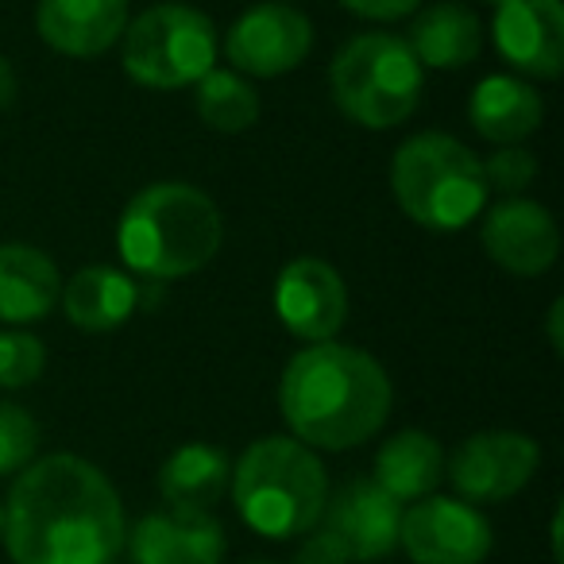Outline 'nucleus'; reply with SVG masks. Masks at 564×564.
<instances>
[{
	"label": "nucleus",
	"instance_id": "nucleus-11",
	"mask_svg": "<svg viewBox=\"0 0 564 564\" xmlns=\"http://www.w3.org/2000/svg\"><path fill=\"white\" fill-rule=\"evenodd\" d=\"M274 314L286 333L306 345H325L348 322V286L325 259L302 256L286 263L274 282Z\"/></svg>",
	"mask_w": 564,
	"mask_h": 564
},
{
	"label": "nucleus",
	"instance_id": "nucleus-19",
	"mask_svg": "<svg viewBox=\"0 0 564 564\" xmlns=\"http://www.w3.org/2000/svg\"><path fill=\"white\" fill-rule=\"evenodd\" d=\"M471 128L484 135L495 148L507 143H522L525 135H533L545 117V101L541 94L522 78H507V74H491L471 89L468 101Z\"/></svg>",
	"mask_w": 564,
	"mask_h": 564
},
{
	"label": "nucleus",
	"instance_id": "nucleus-32",
	"mask_svg": "<svg viewBox=\"0 0 564 564\" xmlns=\"http://www.w3.org/2000/svg\"><path fill=\"white\" fill-rule=\"evenodd\" d=\"M484 4H491V9H499V4H502V0H484Z\"/></svg>",
	"mask_w": 564,
	"mask_h": 564
},
{
	"label": "nucleus",
	"instance_id": "nucleus-21",
	"mask_svg": "<svg viewBox=\"0 0 564 564\" xmlns=\"http://www.w3.org/2000/svg\"><path fill=\"white\" fill-rule=\"evenodd\" d=\"M228 479H232V460H228L225 448L189 441L163 460L159 491L178 510H209L228 491Z\"/></svg>",
	"mask_w": 564,
	"mask_h": 564
},
{
	"label": "nucleus",
	"instance_id": "nucleus-24",
	"mask_svg": "<svg viewBox=\"0 0 564 564\" xmlns=\"http://www.w3.org/2000/svg\"><path fill=\"white\" fill-rule=\"evenodd\" d=\"M40 453V422L17 402H0V479L17 476Z\"/></svg>",
	"mask_w": 564,
	"mask_h": 564
},
{
	"label": "nucleus",
	"instance_id": "nucleus-34",
	"mask_svg": "<svg viewBox=\"0 0 564 564\" xmlns=\"http://www.w3.org/2000/svg\"><path fill=\"white\" fill-rule=\"evenodd\" d=\"M282 4H286V0H282Z\"/></svg>",
	"mask_w": 564,
	"mask_h": 564
},
{
	"label": "nucleus",
	"instance_id": "nucleus-31",
	"mask_svg": "<svg viewBox=\"0 0 564 564\" xmlns=\"http://www.w3.org/2000/svg\"><path fill=\"white\" fill-rule=\"evenodd\" d=\"M0 533H4V507H0Z\"/></svg>",
	"mask_w": 564,
	"mask_h": 564
},
{
	"label": "nucleus",
	"instance_id": "nucleus-28",
	"mask_svg": "<svg viewBox=\"0 0 564 564\" xmlns=\"http://www.w3.org/2000/svg\"><path fill=\"white\" fill-rule=\"evenodd\" d=\"M294 564H348V556H345V549L329 538V533L317 530V533H310V538L302 541Z\"/></svg>",
	"mask_w": 564,
	"mask_h": 564
},
{
	"label": "nucleus",
	"instance_id": "nucleus-16",
	"mask_svg": "<svg viewBox=\"0 0 564 564\" xmlns=\"http://www.w3.org/2000/svg\"><path fill=\"white\" fill-rule=\"evenodd\" d=\"M128 0H40L35 32L66 58H97L124 35Z\"/></svg>",
	"mask_w": 564,
	"mask_h": 564
},
{
	"label": "nucleus",
	"instance_id": "nucleus-15",
	"mask_svg": "<svg viewBox=\"0 0 564 564\" xmlns=\"http://www.w3.org/2000/svg\"><path fill=\"white\" fill-rule=\"evenodd\" d=\"M132 564H220L225 525L209 510H151L124 538Z\"/></svg>",
	"mask_w": 564,
	"mask_h": 564
},
{
	"label": "nucleus",
	"instance_id": "nucleus-14",
	"mask_svg": "<svg viewBox=\"0 0 564 564\" xmlns=\"http://www.w3.org/2000/svg\"><path fill=\"white\" fill-rule=\"evenodd\" d=\"M491 35L514 70L553 82L564 70V4L561 0H502Z\"/></svg>",
	"mask_w": 564,
	"mask_h": 564
},
{
	"label": "nucleus",
	"instance_id": "nucleus-30",
	"mask_svg": "<svg viewBox=\"0 0 564 564\" xmlns=\"http://www.w3.org/2000/svg\"><path fill=\"white\" fill-rule=\"evenodd\" d=\"M561 314H564V302L556 299L553 306H549V345H553V352H561Z\"/></svg>",
	"mask_w": 564,
	"mask_h": 564
},
{
	"label": "nucleus",
	"instance_id": "nucleus-27",
	"mask_svg": "<svg viewBox=\"0 0 564 564\" xmlns=\"http://www.w3.org/2000/svg\"><path fill=\"white\" fill-rule=\"evenodd\" d=\"M422 0H340V9L356 12L364 20H402L417 9Z\"/></svg>",
	"mask_w": 564,
	"mask_h": 564
},
{
	"label": "nucleus",
	"instance_id": "nucleus-1",
	"mask_svg": "<svg viewBox=\"0 0 564 564\" xmlns=\"http://www.w3.org/2000/svg\"><path fill=\"white\" fill-rule=\"evenodd\" d=\"M124 538L117 487L82 456H43L12 484L0 533L12 564H117Z\"/></svg>",
	"mask_w": 564,
	"mask_h": 564
},
{
	"label": "nucleus",
	"instance_id": "nucleus-23",
	"mask_svg": "<svg viewBox=\"0 0 564 564\" xmlns=\"http://www.w3.org/2000/svg\"><path fill=\"white\" fill-rule=\"evenodd\" d=\"M197 117H202L205 128L213 132H248L259 120V94L251 89L248 78L232 70H209L202 82H197Z\"/></svg>",
	"mask_w": 564,
	"mask_h": 564
},
{
	"label": "nucleus",
	"instance_id": "nucleus-3",
	"mask_svg": "<svg viewBox=\"0 0 564 564\" xmlns=\"http://www.w3.org/2000/svg\"><path fill=\"white\" fill-rule=\"evenodd\" d=\"M225 240V220L205 189L186 182H155L124 205L117 248L128 271L148 282H178L197 274Z\"/></svg>",
	"mask_w": 564,
	"mask_h": 564
},
{
	"label": "nucleus",
	"instance_id": "nucleus-29",
	"mask_svg": "<svg viewBox=\"0 0 564 564\" xmlns=\"http://www.w3.org/2000/svg\"><path fill=\"white\" fill-rule=\"evenodd\" d=\"M17 70L9 66V58L0 55V109H9L12 101H17Z\"/></svg>",
	"mask_w": 564,
	"mask_h": 564
},
{
	"label": "nucleus",
	"instance_id": "nucleus-18",
	"mask_svg": "<svg viewBox=\"0 0 564 564\" xmlns=\"http://www.w3.org/2000/svg\"><path fill=\"white\" fill-rule=\"evenodd\" d=\"M63 314L82 333H112L140 306V282L117 267H82L58 294Z\"/></svg>",
	"mask_w": 564,
	"mask_h": 564
},
{
	"label": "nucleus",
	"instance_id": "nucleus-4",
	"mask_svg": "<svg viewBox=\"0 0 564 564\" xmlns=\"http://www.w3.org/2000/svg\"><path fill=\"white\" fill-rule=\"evenodd\" d=\"M228 491L243 525L259 538L286 541L322 522L329 499V476L314 448L294 437H263L243 448Z\"/></svg>",
	"mask_w": 564,
	"mask_h": 564
},
{
	"label": "nucleus",
	"instance_id": "nucleus-26",
	"mask_svg": "<svg viewBox=\"0 0 564 564\" xmlns=\"http://www.w3.org/2000/svg\"><path fill=\"white\" fill-rule=\"evenodd\" d=\"M487 189H499L507 197H518L533 178H538V159L522 148V143H507L484 163Z\"/></svg>",
	"mask_w": 564,
	"mask_h": 564
},
{
	"label": "nucleus",
	"instance_id": "nucleus-13",
	"mask_svg": "<svg viewBox=\"0 0 564 564\" xmlns=\"http://www.w3.org/2000/svg\"><path fill=\"white\" fill-rule=\"evenodd\" d=\"M484 251L518 279H538L561 256V232H556L553 213L541 202L507 197L484 217L479 228Z\"/></svg>",
	"mask_w": 564,
	"mask_h": 564
},
{
	"label": "nucleus",
	"instance_id": "nucleus-6",
	"mask_svg": "<svg viewBox=\"0 0 564 564\" xmlns=\"http://www.w3.org/2000/svg\"><path fill=\"white\" fill-rule=\"evenodd\" d=\"M422 78L425 70L417 66L406 40L387 32L348 40L329 66L337 109L371 132H387L414 117L422 101Z\"/></svg>",
	"mask_w": 564,
	"mask_h": 564
},
{
	"label": "nucleus",
	"instance_id": "nucleus-7",
	"mask_svg": "<svg viewBox=\"0 0 564 564\" xmlns=\"http://www.w3.org/2000/svg\"><path fill=\"white\" fill-rule=\"evenodd\" d=\"M217 63V28L189 4H155L124 28L120 66L143 89L197 86Z\"/></svg>",
	"mask_w": 564,
	"mask_h": 564
},
{
	"label": "nucleus",
	"instance_id": "nucleus-2",
	"mask_svg": "<svg viewBox=\"0 0 564 564\" xmlns=\"http://www.w3.org/2000/svg\"><path fill=\"white\" fill-rule=\"evenodd\" d=\"M391 379L364 348L310 345L286 364L279 379V410L306 448L345 453L383 430L391 414Z\"/></svg>",
	"mask_w": 564,
	"mask_h": 564
},
{
	"label": "nucleus",
	"instance_id": "nucleus-25",
	"mask_svg": "<svg viewBox=\"0 0 564 564\" xmlns=\"http://www.w3.org/2000/svg\"><path fill=\"white\" fill-rule=\"evenodd\" d=\"M47 368V348L40 337L24 329H4L0 333V387L4 391H24Z\"/></svg>",
	"mask_w": 564,
	"mask_h": 564
},
{
	"label": "nucleus",
	"instance_id": "nucleus-10",
	"mask_svg": "<svg viewBox=\"0 0 564 564\" xmlns=\"http://www.w3.org/2000/svg\"><path fill=\"white\" fill-rule=\"evenodd\" d=\"M541 464V448L525 433L495 430L460 441L448 460V479L464 502H502L514 499L533 479Z\"/></svg>",
	"mask_w": 564,
	"mask_h": 564
},
{
	"label": "nucleus",
	"instance_id": "nucleus-9",
	"mask_svg": "<svg viewBox=\"0 0 564 564\" xmlns=\"http://www.w3.org/2000/svg\"><path fill=\"white\" fill-rule=\"evenodd\" d=\"M314 47V28L299 9L271 0L248 9L225 35V58L236 74L248 78H279L299 70Z\"/></svg>",
	"mask_w": 564,
	"mask_h": 564
},
{
	"label": "nucleus",
	"instance_id": "nucleus-20",
	"mask_svg": "<svg viewBox=\"0 0 564 564\" xmlns=\"http://www.w3.org/2000/svg\"><path fill=\"white\" fill-rule=\"evenodd\" d=\"M406 47L414 51L417 66H430V70H460V66L476 63L479 51H484V24L471 9L445 0V4H433L410 28Z\"/></svg>",
	"mask_w": 564,
	"mask_h": 564
},
{
	"label": "nucleus",
	"instance_id": "nucleus-17",
	"mask_svg": "<svg viewBox=\"0 0 564 564\" xmlns=\"http://www.w3.org/2000/svg\"><path fill=\"white\" fill-rule=\"evenodd\" d=\"M63 279L51 256L32 243H0V322H43L58 306Z\"/></svg>",
	"mask_w": 564,
	"mask_h": 564
},
{
	"label": "nucleus",
	"instance_id": "nucleus-5",
	"mask_svg": "<svg viewBox=\"0 0 564 564\" xmlns=\"http://www.w3.org/2000/svg\"><path fill=\"white\" fill-rule=\"evenodd\" d=\"M391 186L402 213L430 232H460L484 213V163L456 135L417 132L394 151Z\"/></svg>",
	"mask_w": 564,
	"mask_h": 564
},
{
	"label": "nucleus",
	"instance_id": "nucleus-33",
	"mask_svg": "<svg viewBox=\"0 0 564 564\" xmlns=\"http://www.w3.org/2000/svg\"><path fill=\"white\" fill-rule=\"evenodd\" d=\"M251 564H274V561H251Z\"/></svg>",
	"mask_w": 564,
	"mask_h": 564
},
{
	"label": "nucleus",
	"instance_id": "nucleus-12",
	"mask_svg": "<svg viewBox=\"0 0 564 564\" xmlns=\"http://www.w3.org/2000/svg\"><path fill=\"white\" fill-rule=\"evenodd\" d=\"M322 530L345 549L348 561H379L399 549L402 502H394L376 479L360 476L340 484L325 499Z\"/></svg>",
	"mask_w": 564,
	"mask_h": 564
},
{
	"label": "nucleus",
	"instance_id": "nucleus-22",
	"mask_svg": "<svg viewBox=\"0 0 564 564\" xmlns=\"http://www.w3.org/2000/svg\"><path fill=\"white\" fill-rule=\"evenodd\" d=\"M445 476V453L422 430H402L379 448L376 456V484L394 502H417L433 495V487Z\"/></svg>",
	"mask_w": 564,
	"mask_h": 564
},
{
	"label": "nucleus",
	"instance_id": "nucleus-8",
	"mask_svg": "<svg viewBox=\"0 0 564 564\" xmlns=\"http://www.w3.org/2000/svg\"><path fill=\"white\" fill-rule=\"evenodd\" d=\"M399 545L414 564H484L491 553V522L464 499L425 495L402 510Z\"/></svg>",
	"mask_w": 564,
	"mask_h": 564
}]
</instances>
